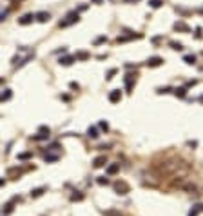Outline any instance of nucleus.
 <instances>
[{"label": "nucleus", "mask_w": 203, "mask_h": 216, "mask_svg": "<svg viewBox=\"0 0 203 216\" xmlns=\"http://www.w3.org/2000/svg\"><path fill=\"white\" fill-rule=\"evenodd\" d=\"M78 13L76 11H73V13H69L67 16H65V20L60 22V27H67V26H71V24H75V22H78Z\"/></svg>", "instance_id": "f257e3e1"}, {"label": "nucleus", "mask_w": 203, "mask_h": 216, "mask_svg": "<svg viewBox=\"0 0 203 216\" xmlns=\"http://www.w3.org/2000/svg\"><path fill=\"white\" fill-rule=\"evenodd\" d=\"M114 73H116V69H111V71L107 73V80H111V78H113V75H114Z\"/></svg>", "instance_id": "5701e85b"}, {"label": "nucleus", "mask_w": 203, "mask_h": 216, "mask_svg": "<svg viewBox=\"0 0 203 216\" xmlns=\"http://www.w3.org/2000/svg\"><path fill=\"white\" fill-rule=\"evenodd\" d=\"M149 4H150V7H160L163 2H161V0H150Z\"/></svg>", "instance_id": "aec40b11"}, {"label": "nucleus", "mask_w": 203, "mask_h": 216, "mask_svg": "<svg viewBox=\"0 0 203 216\" xmlns=\"http://www.w3.org/2000/svg\"><path fill=\"white\" fill-rule=\"evenodd\" d=\"M89 56H91V54L85 53V51H80V53H76V54H75V58H80V60H87Z\"/></svg>", "instance_id": "dca6fc26"}, {"label": "nucleus", "mask_w": 203, "mask_h": 216, "mask_svg": "<svg viewBox=\"0 0 203 216\" xmlns=\"http://www.w3.org/2000/svg\"><path fill=\"white\" fill-rule=\"evenodd\" d=\"M100 127L104 131H109V125H107V122H100Z\"/></svg>", "instance_id": "4be33fe9"}, {"label": "nucleus", "mask_w": 203, "mask_h": 216, "mask_svg": "<svg viewBox=\"0 0 203 216\" xmlns=\"http://www.w3.org/2000/svg\"><path fill=\"white\" fill-rule=\"evenodd\" d=\"M171 45H172V49H176V51H182L183 49V45L180 42H171Z\"/></svg>", "instance_id": "6ab92c4d"}, {"label": "nucleus", "mask_w": 203, "mask_h": 216, "mask_svg": "<svg viewBox=\"0 0 203 216\" xmlns=\"http://www.w3.org/2000/svg\"><path fill=\"white\" fill-rule=\"evenodd\" d=\"M78 87H80V86H78L76 82H71V89H76V91H78Z\"/></svg>", "instance_id": "393cba45"}, {"label": "nucleus", "mask_w": 203, "mask_h": 216, "mask_svg": "<svg viewBox=\"0 0 203 216\" xmlns=\"http://www.w3.org/2000/svg\"><path fill=\"white\" fill-rule=\"evenodd\" d=\"M22 174V169H18V167H11V169H7V176L9 178H18Z\"/></svg>", "instance_id": "1a4fd4ad"}, {"label": "nucleus", "mask_w": 203, "mask_h": 216, "mask_svg": "<svg viewBox=\"0 0 203 216\" xmlns=\"http://www.w3.org/2000/svg\"><path fill=\"white\" fill-rule=\"evenodd\" d=\"M120 98H122V93H120L118 89H114V91H111V95H109V102H113V104H116V102H120Z\"/></svg>", "instance_id": "423d86ee"}, {"label": "nucleus", "mask_w": 203, "mask_h": 216, "mask_svg": "<svg viewBox=\"0 0 203 216\" xmlns=\"http://www.w3.org/2000/svg\"><path fill=\"white\" fill-rule=\"evenodd\" d=\"M33 18H36V15H24L22 18H18V24H22V26H25V24H31L33 22Z\"/></svg>", "instance_id": "0eeeda50"}, {"label": "nucleus", "mask_w": 203, "mask_h": 216, "mask_svg": "<svg viewBox=\"0 0 203 216\" xmlns=\"http://www.w3.org/2000/svg\"><path fill=\"white\" fill-rule=\"evenodd\" d=\"M9 96H11V93H9V91H7L6 95H2V102H4V100H7V98H9Z\"/></svg>", "instance_id": "b1692460"}, {"label": "nucleus", "mask_w": 203, "mask_h": 216, "mask_svg": "<svg viewBox=\"0 0 203 216\" xmlns=\"http://www.w3.org/2000/svg\"><path fill=\"white\" fill-rule=\"evenodd\" d=\"M45 191V187H38V189H35V191H31V196H40Z\"/></svg>", "instance_id": "f3484780"}, {"label": "nucleus", "mask_w": 203, "mask_h": 216, "mask_svg": "<svg viewBox=\"0 0 203 216\" xmlns=\"http://www.w3.org/2000/svg\"><path fill=\"white\" fill-rule=\"evenodd\" d=\"M87 136H89V138H98L96 127H89V131H87Z\"/></svg>", "instance_id": "4468645a"}, {"label": "nucleus", "mask_w": 203, "mask_h": 216, "mask_svg": "<svg viewBox=\"0 0 203 216\" xmlns=\"http://www.w3.org/2000/svg\"><path fill=\"white\" fill-rule=\"evenodd\" d=\"M36 18H38L40 22H49L51 15H49V13H45V11H40V13H36Z\"/></svg>", "instance_id": "9b49d317"}, {"label": "nucleus", "mask_w": 203, "mask_h": 216, "mask_svg": "<svg viewBox=\"0 0 203 216\" xmlns=\"http://www.w3.org/2000/svg\"><path fill=\"white\" fill-rule=\"evenodd\" d=\"M200 100H201V102H203V96H201V98H200Z\"/></svg>", "instance_id": "bb28decb"}, {"label": "nucleus", "mask_w": 203, "mask_h": 216, "mask_svg": "<svg viewBox=\"0 0 203 216\" xmlns=\"http://www.w3.org/2000/svg\"><path fill=\"white\" fill-rule=\"evenodd\" d=\"M73 60H75V56H64V58H60V64L62 65H71Z\"/></svg>", "instance_id": "f8f14e48"}, {"label": "nucleus", "mask_w": 203, "mask_h": 216, "mask_svg": "<svg viewBox=\"0 0 203 216\" xmlns=\"http://www.w3.org/2000/svg\"><path fill=\"white\" fill-rule=\"evenodd\" d=\"M123 2H140V0H123Z\"/></svg>", "instance_id": "a878e982"}, {"label": "nucleus", "mask_w": 203, "mask_h": 216, "mask_svg": "<svg viewBox=\"0 0 203 216\" xmlns=\"http://www.w3.org/2000/svg\"><path fill=\"white\" fill-rule=\"evenodd\" d=\"M185 62H187V64H194V62H196V56H194V54H187V56H185Z\"/></svg>", "instance_id": "a211bd4d"}, {"label": "nucleus", "mask_w": 203, "mask_h": 216, "mask_svg": "<svg viewBox=\"0 0 203 216\" xmlns=\"http://www.w3.org/2000/svg\"><path fill=\"white\" fill-rule=\"evenodd\" d=\"M174 29H176V31H185V33L191 31V27H189L187 24H183V22H176V24H174Z\"/></svg>", "instance_id": "9d476101"}, {"label": "nucleus", "mask_w": 203, "mask_h": 216, "mask_svg": "<svg viewBox=\"0 0 203 216\" xmlns=\"http://www.w3.org/2000/svg\"><path fill=\"white\" fill-rule=\"evenodd\" d=\"M120 169V163H113V165H109V169H107V174H114Z\"/></svg>", "instance_id": "2eb2a0df"}, {"label": "nucleus", "mask_w": 203, "mask_h": 216, "mask_svg": "<svg viewBox=\"0 0 203 216\" xmlns=\"http://www.w3.org/2000/svg\"><path fill=\"white\" fill-rule=\"evenodd\" d=\"M35 138H36V140H45V138H49V127L42 125V127H40V131H38V134H36Z\"/></svg>", "instance_id": "39448f33"}, {"label": "nucleus", "mask_w": 203, "mask_h": 216, "mask_svg": "<svg viewBox=\"0 0 203 216\" xmlns=\"http://www.w3.org/2000/svg\"><path fill=\"white\" fill-rule=\"evenodd\" d=\"M105 163H107L105 154H102V156H96V158L93 160V165H95V167H102V165H105Z\"/></svg>", "instance_id": "6e6552de"}, {"label": "nucleus", "mask_w": 203, "mask_h": 216, "mask_svg": "<svg viewBox=\"0 0 203 216\" xmlns=\"http://www.w3.org/2000/svg\"><path fill=\"white\" fill-rule=\"evenodd\" d=\"M163 64V58L161 56H150L149 60H147V65L149 67H158V65Z\"/></svg>", "instance_id": "20e7f679"}, {"label": "nucleus", "mask_w": 203, "mask_h": 216, "mask_svg": "<svg viewBox=\"0 0 203 216\" xmlns=\"http://www.w3.org/2000/svg\"><path fill=\"white\" fill-rule=\"evenodd\" d=\"M98 184H100V185H107V184H109V180H107L105 176H102V178H98Z\"/></svg>", "instance_id": "412c9836"}, {"label": "nucleus", "mask_w": 203, "mask_h": 216, "mask_svg": "<svg viewBox=\"0 0 203 216\" xmlns=\"http://www.w3.org/2000/svg\"><path fill=\"white\" fill-rule=\"evenodd\" d=\"M174 95L180 96V98H183L185 95H187V89H185V87H178V89H174Z\"/></svg>", "instance_id": "ddd939ff"}, {"label": "nucleus", "mask_w": 203, "mask_h": 216, "mask_svg": "<svg viewBox=\"0 0 203 216\" xmlns=\"http://www.w3.org/2000/svg\"><path fill=\"white\" fill-rule=\"evenodd\" d=\"M114 191H116L118 195H127L129 191H131V187H129L123 180H118L116 184H114Z\"/></svg>", "instance_id": "f03ea898"}, {"label": "nucleus", "mask_w": 203, "mask_h": 216, "mask_svg": "<svg viewBox=\"0 0 203 216\" xmlns=\"http://www.w3.org/2000/svg\"><path fill=\"white\" fill-rule=\"evenodd\" d=\"M136 76H138L136 71H134V73H127V75H125V89H127L129 93L132 91V84L136 82Z\"/></svg>", "instance_id": "7ed1b4c3"}]
</instances>
